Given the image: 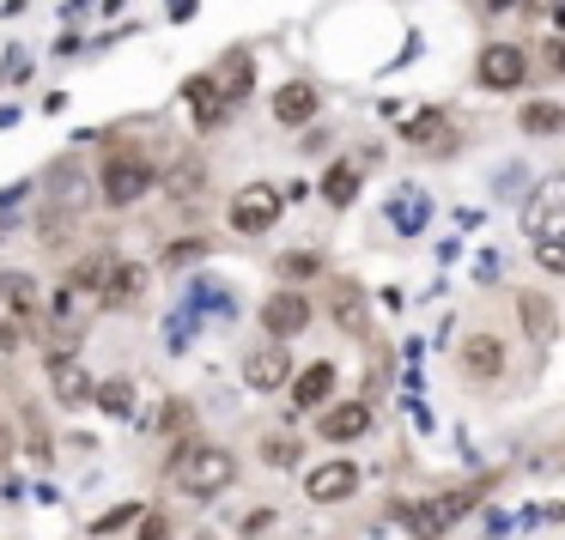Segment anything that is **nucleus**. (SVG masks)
I'll return each instance as SVG.
<instances>
[{
	"label": "nucleus",
	"instance_id": "obj_12",
	"mask_svg": "<svg viewBox=\"0 0 565 540\" xmlns=\"http://www.w3.org/2000/svg\"><path fill=\"white\" fill-rule=\"evenodd\" d=\"M305 492L317 504H341V498H353V492H359V467L353 462H322V467H310V474H305Z\"/></svg>",
	"mask_w": 565,
	"mask_h": 540
},
{
	"label": "nucleus",
	"instance_id": "obj_26",
	"mask_svg": "<svg viewBox=\"0 0 565 540\" xmlns=\"http://www.w3.org/2000/svg\"><path fill=\"white\" fill-rule=\"evenodd\" d=\"M0 298L13 304V316H31V304H38V292H31L25 273H7V280H0Z\"/></svg>",
	"mask_w": 565,
	"mask_h": 540
},
{
	"label": "nucleus",
	"instance_id": "obj_23",
	"mask_svg": "<svg viewBox=\"0 0 565 540\" xmlns=\"http://www.w3.org/2000/svg\"><path fill=\"white\" fill-rule=\"evenodd\" d=\"M516 122H523V134H565V110H559V104H547V98H535Z\"/></svg>",
	"mask_w": 565,
	"mask_h": 540
},
{
	"label": "nucleus",
	"instance_id": "obj_15",
	"mask_svg": "<svg viewBox=\"0 0 565 540\" xmlns=\"http://www.w3.org/2000/svg\"><path fill=\"white\" fill-rule=\"evenodd\" d=\"M329 310L347 334H365V292L353 280H329Z\"/></svg>",
	"mask_w": 565,
	"mask_h": 540
},
{
	"label": "nucleus",
	"instance_id": "obj_13",
	"mask_svg": "<svg viewBox=\"0 0 565 540\" xmlns=\"http://www.w3.org/2000/svg\"><path fill=\"white\" fill-rule=\"evenodd\" d=\"M317 110H322V98H317L310 79H292V86L274 91V122H280V128H305Z\"/></svg>",
	"mask_w": 565,
	"mask_h": 540
},
{
	"label": "nucleus",
	"instance_id": "obj_25",
	"mask_svg": "<svg viewBox=\"0 0 565 540\" xmlns=\"http://www.w3.org/2000/svg\"><path fill=\"white\" fill-rule=\"evenodd\" d=\"M140 285H147V273H140V268H128V261H122V268H116V285H110V298H104V304H110V310H122L128 298H140Z\"/></svg>",
	"mask_w": 565,
	"mask_h": 540
},
{
	"label": "nucleus",
	"instance_id": "obj_18",
	"mask_svg": "<svg viewBox=\"0 0 565 540\" xmlns=\"http://www.w3.org/2000/svg\"><path fill=\"white\" fill-rule=\"evenodd\" d=\"M213 86H220V98H225V104H244V98H249V86H256V67H249V55H244V50L225 55L220 74H213Z\"/></svg>",
	"mask_w": 565,
	"mask_h": 540
},
{
	"label": "nucleus",
	"instance_id": "obj_3",
	"mask_svg": "<svg viewBox=\"0 0 565 540\" xmlns=\"http://www.w3.org/2000/svg\"><path fill=\"white\" fill-rule=\"evenodd\" d=\"M280 213H286V195L274 183H244L232 195V213H225V219H232L237 237H268L274 225H280Z\"/></svg>",
	"mask_w": 565,
	"mask_h": 540
},
{
	"label": "nucleus",
	"instance_id": "obj_32",
	"mask_svg": "<svg viewBox=\"0 0 565 540\" xmlns=\"http://www.w3.org/2000/svg\"><path fill=\"white\" fill-rule=\"evenodd\" d=\"M541 268H547V273H565V244H541Z\"/></svg>",
	"mask_w": 565,
	"mask_h": 540
},
{
	"label": "nucleus",
	"instance_id": "obj_22",
	"mask_svg": "<svg viewBox=\"0 0 565 540\" xmlns=\"http://www.w3.org/2000/svg\"><path fill=\"white\" fill-rule=\"evenodd\" d=\"M523 328L535 334L541 346H547L553 334H559V316H553V304H547L541 292H523Z\"/></svg>",
	"mask_w": 565,
	"mask_h": 540
},
{
	"label": "nucleus",
	"instance_id": "obj_8",
	"mask_svg": "<svg viewBox=\"0 0 565 540\" xmlns=\"http://www.w3.org/2000/svg\"><path fill=\"white\" fill-rule=\"evenodd\" d=\"M262 328H268L274 341H292V334H305V328H310V298L292 292V285H286V292H274L268 304H262Z\"/></svg>",
	"mask_w": 565,
	"mask_h": 540
},
{
	"label": "nucleus",
	"instance_id": "obj_28",
	"mask_svg": "<svg viewBox=\"0 0 565 540\" xmlns=\"http://www.w3.org/2000/svg\"><path fill=\"white\" fill-rule=\"evenodd\" d=\"M201 256H207V237H183V244L164 249V268H189V261H201Z\"/></svg>",
	"mask_w": 565,
	"mask_h": 540
},
{
	"label": "nucleus",
	"instance_id": "obj_16",
	"mask_svg": "<svg viewBox=\"0 0 565 540\" xmlns=\"http://www.w3.org/2000/svg\"><path fill=\"white\" fill-rule=\"evenodd\" d=\"M334 382H341V377H334V365H329V358H317L310 370H298V382H292V401H298V407H329Z\"/></svg>",
	"mask_w": 565,
	"mask_h": 540
},
{
	"label": "nucleus",
	"instance_id": "obj_29",
	"mask_svg": "<svg viewBox=\"0 0 565 540\" xmlns=\"http://www.w3.org/2000/svg\"><path fill=\"white\" fill-rule=\"evenodd\" d=\"M395 225H402V231H419V225H426V195H402L395 201Z\"/></svg>",
	"mask_w": 565,
	"mask_h": 540
},
{
	"label": "nucleus",
	"instance_id": "obj_10",
	"mask_svg": "<svg viewBox=\"0 0 565 540\" xmlns=\"http://www.w3.org/2000/svg\"><path fill=\"white\" fill-rule=\"evenodd\" d=\"M456 358H462V377H468V382L504 377V341H499V334H468Z\"/></svg>",
	"mask_w": 565,
	"mask_h": 540
},
{
	"label": "nucleus",
	"instance_id": "obj_19",
	"mask_svg": "<svg viewBox=\"0 0 565 540\" xmlns=\"http://www.w3.org/2000/svg\"><path fill=\"white\" fill-rule=\"evenodd\" d=\"M402 140H414V147H438V152H450V147H456L450 128H444V110H419V116H407V122H402Z\"/></svg>",
	"mask_w": 565,
	"mask_h": 540
},
{
	"label": "nucleus",
	"instance_id": "obj_34",
	"mask_svg": "<svg viewBox=\"0 0 565 540\" xmlns=\"http://www.w3.org/2000/svg\"><path fill=\"white\" fill-rule=\"evenodd\" d=\"M268 522H274V510H249V516H244V534H262Z\"/></svg>",
	"mask_w": 565,
	"mask_h": 540
},
{
	"label": "nucleus",
	"instance_id": "obj_17",
	"mask_svg": "<svg viewBox=\"0 0 565 540\" xmlns=\"http://www.w3.org/2000/svg\"><path fill=\"white\" fill-rule=\"evenodd\" d=\"M159 183H164V195H195L201 183H207V164L195 159V152H183V159H171V164H159Z\"/></svg>",
	"mask_w": 565,
	"mask_h": 540
},
{
	"label": "nucleus",
	"instance_id": "obj_24",
	"mask_svg": "<svg viewBox=\"0 0 565 540\" xmlns=\"http://www.w3.org/2000/svg\"><path fill=\"white\" fill-rule=\"evenodd\" d=\"M92 401H98L104 413H116V419H122L128 407H135V382H128V377H110V382H98V395H92Z\"/></svg>",
	"mask_w": 565,
	"mask_h": 540
},
{
	"label": "nucleus",
	"instance_id": "obj_2",
	"mask_svg": "<svg viewBox=\"0 0 565 540\" xmlns=\"http://www.w3.org/2000/svg\"><path fill=\"white\" fill-rule=\"evenodd\" d=\"M523 225L535 244H565V171L541 176L523 201Z\"/></svg>",
	"mask_w": 565,
	"mask_h": 540
},
{
	"label": "nucleus",
	"instance_id": "obj_27",
	"mask_svg": "<svg viewBox=\"0 0 565 540\" xmlns=\"http://www.w3.org/2000/svg\"><path fill=\"white\" fill-rule=\"evenodd\" d=\"M280 273L298 285V280H317V273H322V261L310 256V249H292V256H280Z\"/></svg>",
	"mask_w": 565,
	"mask_h": 540
},
{
	"label": "nucleus",
	"instance_id": "obj_9",
	"mask_svg": "<svg viewBox=\"0 0 565 540\" xmlns=\"http://www.w3.org/2000/svg\"><path fill=\"white\" fill-rule=\"evenodd\" d=\"M244 382H249V389H262V395L286 389V382H292V353H286L280 341L262 346V353H249L244 358Z\"/></svg>",
	"mask_w": 565,
	"mask_h": 540
},
{
	"label": "nucleus",
	"instance_id": "obj_4",
	"mask_svg": "<svg viewBox=\"0 0 565 540\" xmlns=\"http://www.w3.org/2000/svg\"><path fill=\"white\" fill-rule=\"evenodd\" d=\"M475 510V492H438V498H426V504H402V528L407 534H419V540H438L444 528H456L462 516Z\"/></svg>",
	"mask_w": 565,
	"mask_h": 540
},
{
	"label": "nucleus",
	"instance_id": "obj_11",
	"mask_svg": "<svg viewBox=\"0 0 565 540\" xmlns=\"http://www.w3.org/2000/svg\"><path fill=\"white\" fill-rule=\"evenodd\" d=\"M86 176H79V164H50V213L55 219H74V213H86Z\"/></svg>",
	"mask_w": 565,
	"mask_h": 540
},
{
	"label": "nucleus",
	"instance_id": "obj_35",
	"mask_svg": "<svg viewBox=\"0 0 565 540\" xmlns=\"http://www.w3.org/2000/svg\"><path fill=\"white\" fill-rule=\"evenodd\" d=\"M547 74H565V43L559 37L547 43Z\"/></svg>",
	"mask_w": 565,
	"mask_h": 540
},
{
	"label": "nucleus",
	"instance_id": "obj_20",
	"mask_svg": "<svg viewBox=\"0 0 565 540\" xmlns=\"http://www.w3.org/2000/svg\"><path fill=\"white\" fill-rule=\"evenodd\" d=\"M189 104H195V128H220L225 122V98H220V86H213V74L189 79Z\"/></svg>",
	"mask_w": 565,
	"mask_h": 540
},
{
	"label": "nucleus",
	"instance_id": "obj_31",
	"mask_svg": "<svg viewBox=\"0 0 565 540\" xmlns=\"http://www.w3.org/2000/svg\"><path fill=\"white\" fill-rule=\"evenodd\" d=\"M135 516H140V504H122V510L98 516V522H92V528H98V534H116V528H122V522H135Z\"/></svg>",
	"mask_w": 565,
	"mask_h": 540
},
{
	"label": "nucleus",
	"instance_id": "obj_7",
	"mask_svg": "<svg viewBox=\"0 0 565 540\" xmlns=\"http://www.w3.org/2000/svg\"><path fill=\"white\" fill-rule=\"evenodd\" d=\"M43 365H50V389H55V401H62V407H86L92 395H98V382L86 377V365H79V358L67 353V346H55V353L43 358Z\"/></svg>",
	"mask_w": 565,
	"mask_h": 540
},
{
	"label": "nucleus",
	"instance_id": "obj_21",
	"mask_svg": "<svg viewBox=\"0 0 565 540\" xmlns=\"http://www.w3.org/2000/svg\"><path fill=\"white\" fill-rule=\"evenodd\" d=\"M353 195H359V164L353 159L329 164V171H322V201H329V207H353Z\"/></svg>",
	"mask_w": 565,
	"mask_h": 540
},
{
	"label": "nucleus",
	"instance_id": "obj_6",
	"mask_svg": "<svg viewBox=\"0 0 565 540\" xmlns=\"http://www.w3.org/2000/svg\"><path fill=\"white\" fill-rule=\"evenodd\" d=\"M475 79L487 91H516L529 79V55L516 50V43H487V50H480V62H475Z\"/></svg>",
	"mask_w": 565,
	"mask_h": 540
},
{
	"label": "nucleus",
	"instance_id": "obj_5",
	"mask_svg": "<svg viewBox=\"0 0 565 540\" xmlns=\"http://www.w3.org/2000/svg\"><path fill=\"white\" fill-rule=\"evenodd\" d=\"M152 183H159V164L140 159V152H110L104 159V201L110 207H135Z\"/></svg>",
	"mask_w": 565,
	"mask_h": 540
},
{
	"label": "nucleus",
	"instance_id": "obj_30",
	"mask_svg": "<svg viewBox=\"0 0 565 540\" xmlns=\"http://www.w3.org/2000/svg\"><path fill=\"white\" fill-rule=\"evenodd\" d=\"M262 455H268V467H292L298 462L292 438H268V443H262Z\"/></svg>",
	"mask_w": 565,
	"mask_h": 540
},
{
	"label": "nucleus",
	"instance_id": "obj_33",
	"mask_svg": "<svg viewBox=\"0 0 565 540\" xmlns=\"http://www.w3.org/2000/svg\"><path fill=\"white\" fill-rule=\"evenodd\" d=\"M140 540H171V522H164V516H147V522H140Z\"/></svg>",
	"mask_w": 565,
	"mask_h": 540
},
{
	"label": "nucleus",
	"instance_id": "obj_14",
	"mask_svg": "<svg viewBox=\"0 0 565 540\" xmlns=\"http://www.w3.org/2000/svg\"><path fill=\"white\" fill-rule=\"evenodd\" d=\"M371 431V401H329V413H322V438L329 443H353Z\"/></svg>",
	"mask_w": 565,
	"mask_h": 540
},
{
	"label": "nucleus",
	"instance_id": "obj_1",
	"mask_svg": "<svg viewBox=\"0 0 565 540\" xmlns=\"http://www.w3.org/2000/svg\"><path fill=\"white\" fill-rule=\"evenodd\" d=\"M171 474H177V486H183L189 498H213V492H225L237 479V462L220 450V443H195V450H183L171 462Z\"/></svg>",
	"mask_w": 565,
	"mask_h": 540
}]
</instances>
